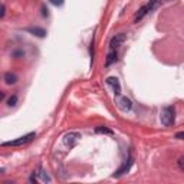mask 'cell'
<instances>
[{"instance_id":"6da1fadb","label":"cell","mask_w":184,"mask_h":184,"mask_svg":"<svg viewBox=\"0 0 184 184\" xmlns=\"http://www.w3.org/2000/svg\"><path fill=\"white\" fill-rule=\"evenodd\" d=\"M160 119H161V124L164 127H171V125H174V121H175V111H174L173 107H165V108H162Z\"/></svg>"},{"instance_id":"7a4b0ae2","label":"cell","mask_w":184,"mask_h":184,"mask_svg":"<svg viewBox=\"0 0 184 184\" xmlns=\"http://www.w3.org/2000/svg\"><path fill=\"white\" fill-rule=\"evenodd\" d=\"M35 138H36V132H29V134H26V135H23V137H19L17 140L6 141V142H3L1 145H3V147H20V145H25V144L30 142V141L35 140Z\"/></svg>"},{"instance_id":"3957f363","label":"cell","mask_w":184,"mask_h":184,"mask_svg":"<svg viewBox=\"0 0 184 184\" xmlns=\"http://www.w3.org/2000/svg\"><path fill=\"white\" fill-rule=\"evenodd\" d=\"M81 138H82L81 132H78V131H69V132H66L65 135H63L62 141H63V144H65L66 147L72 148V147H74Z\"/></svg>"},{"instance_id":"277c9868","label":"cell","mask_w":184,"mask_h":184,"mask_svg":"<svg viewBox=\"0 0 184 184\" xmlns=\"http://www.w3.org/2000/svg\"><path fill=\"white\" fill-rule=\"evenodd\" d=\"M158 1H160V0H151V1H150L148 4H145V6H142V7H141L140 10H138V13H137V16H135V19H134V22H135V23H138V22H140V20H141V19H142V17H144V16H145V14L148 13V12L154 10V9L157 7V4H158Z\"/></svg>"},{"instance_id":"5b68a950","label":"cell","mask_w":184,"mask_h":184,"mask_svg":"<svg viewBox=\"0 0 184 184\" xmlns=\"http://www.w3.org/2000/svg\"><path fill=\"white\" fill-rule=\"evenodd\" d=\"M115 104H117V107H118L121 111H124V112L131 111V108H132V102H131V99H128L127 97L117 95V101H115Z\"/></svg>"},{"instance_id":"8992f818","label":"cell","mask_w":184,"mask_h":184,"mask_svg":"<svg viewBox=\"0 0 184 184\" xmlns=\"http://www.w3.org/2000/svg\"><path fill=\"white\" fill-rule=\"evenodd\" d=\"M125 39H127V36L124 35V33H119V35H115L112 39H111V42H109V48H111V51H115L118 46L125 42Z\"/></svg>"},{"instance_id":"52a82bcc","label":"cell","mask_w":184,"mask_h":184,"mask_svg":"<svg viewBox=\"0 0 184 184\" xmlns=\"http://www.w3.org/2000/svg\"><path fill=\"white\" fill-rule=\"evenodd\" d=\"M132 157H128V160L124 162L121 167H119L118 170L115 171V174H114V177H121L122 174H125V173H128L130 171V168H131V165H132Z\"/></svg>"},{"instance_id":"ba28073f","label":"cell","mask_w":184,"mask_h":184,"mask_svg":"<svg viewBox=\"0 0 184 184\" xmlns=\"http://www.w3.org/2000/svg\"><path fill=\"white\" fill-rule=\"evenodd\" d=\"M107 84H108L109 87H112L115 95H119V94H121V85H119V81L115 78V76H109V78H107Z\"/></svg>"},{"instance_id":"9c48e42d","label":"cell","mask_w":184,"mask_h":184,"mask_svg":"<svg viewBox=\"0 0 184 184\" xmlns=\"http://www.w3.org/2000/svg\"><path fill=\"white\" fill-rule=\"evenodd\" d=\"M25 30L29 32L30 35H33V36H38V38H45L48 35V32L45 30L43 27H26Z\"/></svg>"},{"instance_id":"30bf717a","label":"cell","mask_w":184,"mask_h":184,"mask_svg":"<svg viewBox=\"0 0 184 184\" xmlns=\"http://www.w3.org/2000/svg\"><path fill=\"white\" fill-rule=\"evenodd\" d=\"M4 81H6L7 85H13V84L17 82V75L13 74V72H7V74L4 75Z\"/></svg>"},{"instance_id":"8fae6325","label":"cell","mask_w":184,"mask_h":184,"mask_svg":"<svg viewBox=\"0 0 184 184\" xmlns=\"http://www.w3.org/2000/svg\"><path fill=\"white\" fill-rule=\"evenodd\" d=\"M36 174L40 177V180L45 181V183H51V181H52V180H51V177H49V175H48V174L42 170V167H39V168H38V173H36Z\"/></svg>"},{"instance_id":"7c38bea8","label":"cell","mask_w":184,"mask_h":184,"mask_svg":"<svg viewBox=\"0 0 184 184\" xmlns=\"http://www.w3.org/2000/svg\"><path fill=\"white\" fill-rule=\"evenodd\" d=\"M115 61H117V52H115V51H111V52H109V55L107 56V61H105V65H107V66H109L111 63H114Z\"/></svg>"},{"instance_id":"4fadbf2b","label":"cell","mask_w":184,"mask_h":184,"mask_svg":"<svg viewBox=\"0 0 184 184\" xmlns=\"http://www.w3.org/2000/svg\"><path fill=\"white\" fill-rule=\"evenodd\" d=\"M95 132H98V134H108V135L114 134V131L107 128V127H98V128H95Z\"/></svg>"},{"instance_id":"5bb4252c","label":"cell","mask_w":184,"mask_h":184,"mask_svg":"<svg viewBox=\"0 0 184 184\" xmlns=\"http://www.w3.org/2000/svg\"><path fill=\"white\" fill-rule=\"evenodd\" d=\"M16 102H17V97H16V95H12V97L9 98V101H7V105H9V107H14Z\"/></svg>"},{"instance_id":"9a60e30c","label":"cell","mask_w":184,"mask_h":184,"mask_svg":"<svg viewBox=\"0 0 184 184\" xmlns=\"http://www.w3.org/2000/svg\"><path fill=\"white\" fill-rule=\"evenodd\" d=\"M53 6H56V7H61V6H63V3H65V0H49Z\"/></svg>"},{"instance_id":"2e32d148","label":"cell","mask_w":184,"mask_h":184,"mask_svg":"<svg viewBox=\"0 0 184 184\" xmlns=\"http://www.w3.org/2000/svg\"><path fill=\"white\" fill-rule=\"evenodd\" d=\"M6 14V6L4 4H0V19H3Z\"/></svg>"},{"instance_id":"e0dca14e","label":"cell","mask_w":184,"mask_h":184,"mask_svg":"<svg viewBox=\"0 0 184 184\" xmlns=\"http://www.w3.org/2000/svg\"><path fill=\"white\" fill-rule=\"evenodd\" d=\"M178 167H180L181 171H184V157H180V158H178Z\"/></svg>"},{"instance_id":"ac0fdd59","label":"cell","mask_w":184,"mask_h":184,"mask_svg":"<svg viewBox=\"0 0 184 184\" xmlns=\"http://www.w3.org/2000/svg\"><path fill=\"white\" fill-rule=\"evenodd\" d=\"M42 14H43V16H48V14H49V10H48V7H46V6H42Z\"/></svg>"},{"instance_id":"d6986e66","label":"cell","mask_w":184,"mask_h":184,"mask_svg":"<svg viewBox=\"0 0 184 184\" xmlns=\"http://www.w3.org/2000/svg\"><path fill=\"white\" fill-rule=\"evenodd\" d=\"M183 137H184V132H177V134H175V138H177V140H183Z\"/></svg>"},{"instance_id":"ffe728a7","label":"cell","mask_w":184,"mask_h":184,"mask_svg":"<svg viewBox=\"0 0 184 184\" xmlns=\"http://www.w3.org/2000/svg\"><path fill=\"white\" fill-rule=\"evenodd\" d=\"M13 56H16V58L17 56H23V52L22 51H16V52H13Z\"/></svg>"},{"instance_id":"44dd1931","label":"cell","mask_w":184,"mask_h":184,"mask_svg":"<svg viewBox=\"0 0 184 184\" xmlns=\"http://www.w3.org/2000/svg\"><path fill=\"white\" fill-rule=\"evenodd\" d=\"M4 97H6V95H4V92H3V91H0V102L4 99Z\"/></svg>"},{"instance_id":"7402d4cb","label":"cell","mask_w":184,"mask_h":184,"mask_svg":"<svg viewBox=\"0 0 184 184\" xmlns=\"http://www.w3.org/2000/svg\"><path fill=\"white\" fill-rule=\"evenodd\" d=\"M0 173H4V168H0Z\"/></svg>"}]
</instances>
